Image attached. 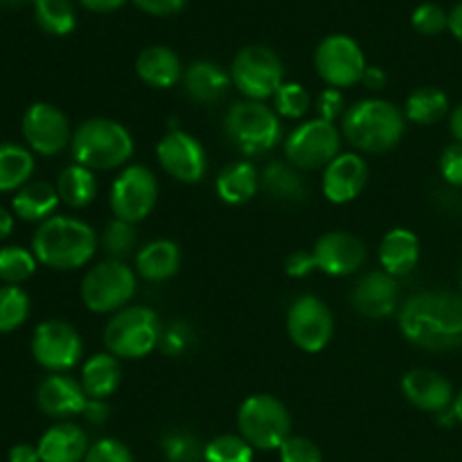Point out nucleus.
I'll use <instances>...</instances> for the list:
<instances>
[{
    "mask_svg": "<svg viewBox=\"0 0 462 462\" xmlns=\"http://www.w3.org/2000/svg\"><path fill=\"white\" fill-rule=\"evenodd\" d=\"M278 451L280 462H323V454L310 438L291 436Z\"/></svg>",
    "mask_w": 462,
    "mask_h": 462,
    "instance_id": "43",
    "label": "nucleus"
},
{
    "mask_svg": "<svg viewBox=\"0 0 462 462\" xmlns=\"http://www.w3.org/2000/svg\"><path fill=\"white\" fill-rule=\"evenodd\" d=\"M449 30H451V34H454L456 39H458L462 43V3H458L454 9H451Z\"/></svg>",
    "mask_w": 462,
    "mask_h": 462,
    "instance_id": "53",
    "label": "nucleus"
},
{
    "mask_svg": "<svg viewBox=\"0 0 462 462\" xmlns=\"http://www.w3.org/2000/svg\"><path fill=\"white\" fill-rule=\"evenodd\" d=\"M104 251L111 255V260H122L129 253H134L135 244H138V235H135L134 224L122 219L108 221L106 228H104L102 237H99Z\"/></svg>",
    "mask_w": 462,
    "mask_h": 462,
    "instance_id": "37",
    "label": "nucleus"
},
{
    "mask_svg": "<svg viewBox=\"0 0 462 462\" xmlns=\"http://www.w3.org/2000/svg\"><path fill=\"white\" fill-rule=\"evenodd\" d=\"M54 188H57L61 203H66L70 208H86L97 197V179H95L93 170H88L84 165H77V162L68 165L59 174Z\"/></svg>",
    "mask_w": 462,
    "mask_h": 462,
    "instance_id": "31",
    "label": "nucleus"
},
{
    "mask_svg": "<svg viewBox=\"0 0 462 462\" xmlns=\"http://www.w3.org/2000/svg\"><path fill=\"white\" fill-rule=\"evenodd\" d=\"M32 355L41 368L50 373H66L79 364L84 355V343L79 332L66 320H45L34 329Z\"/></svg>",
    "mask_w": 462,
    "mask_h": 462,
    "instance_id": "13",
    "label": "nucleus"
},
{
    "mask_svg": "<svg viewBox=\"0 0 462 462\" xmlns=\"http://www.w3.org/2000/svg\"><path fill=\"white\" fill-rule=\"evenodd\" d=\"M460 280H462V269H460Z\"/></svg>",
    "mask_w": 462,
    "mask_h": 462,
    "instance_id": "58",
    "label": "nucleus"
},
{
    "mask_svg": "<svg viewBox=\"0 0 462 462\" xmlns=\"http://www.w3.org/2000/svg\"><path fill=\"white\" fill-rule=\"evenodd\" d=\"M316 72L329 88H347L364 79L365 57L355 39L346 34H332L320 41L314 54Z\"/></svg>",
    "mask_w": 462,
    "mask_h": 462,
    "instance_id": "12",
    "label": "nucleus"
},
{
    "mask_svg": "<svg viewBox=\"0 0 462 462\" xmlns=\"http://www.w3.org/2000/svg\"><path fill=\"white\" fill-rule=\"evenodd\" d=\"M36 404L50 418H72L84 413L88 395L81 382L63 373H52L41 382L36 391Z\"/></svg>",
    "mask_w": 462,
    "mask_h": 462,
    "instance_id": "21",
    "label": "nucleus"
},
{
    "mask_svg": "<svg viewBox=\"0 0 462 462\" xmlns=\"http://www.w3.org/2000/svg\"><path fill=\"white\" fill-rule=\"evenodd\" d=\"M125 3L126 0H81V5H84L86 9H90V12H97V14L116 12V9H120Z\"/></svg>",
    "mask_w": 462,
    "mask_h": 462,
    "instance_id": "52",
    "label": "nucleus"
},
{
    "mask_svg": "<svg viewBox=\"0 0 462 462\" xmlns=\"http://www.w3.org/2000/svg\"><path fill=\"white\" fill-rule=\"evenodd\" d=\"M86 418V422L88 424H104L108 420V404L106 400H90L88 397V404H86L84 413H81Z\"/></svg>",
    "mask_w": 462,
    "mask_h": 462,
    "instance_id": "49",
    "label": "nucleus"
},
{
    "mask_svg": "<svg viewBox=\"0 0 462 462\" xmlns=\"http://www.w3.org/2000/svg\"><path fill=\"white\" fill-rule=\"evenodd\" d=\"M217 194L228 206H244L251 201L260 189V171L246 161H237L226 165L217 176Z\"/></svg>",
    "mask_w": 462,
    "mask_h": 462,
    "instance_id": "27",
    "label": "nucleus"
},
{
    "mask_svg": "<svg viewBox=\"0 0 462 462\" xmlns=\"http://www.w3.org/2000/svg\"><path fill=\"white\" fill-rule=\"evenodd\" d=\"M143 12L153 14V16H170V14L180 12L188 0H134Z\"/></svg>",
    "mask_w": 462,
    "mask_h": 462,
    "instance_id": "48",
    "label": "nucleus"
},
{
    "mask_svg": "<svg viewBox=\"0 0 462 462\" xmlns=\"http://www.w3.org/2000/svg\"><path fill=\"white\" fill-rule=\"evenodd\" d=\"M180 269V248L171 239H153L135 255V271L149 282H162Z\"/></svg>",
    "mask_w": 462,
    "mask_h": 462,
    "instance_id": "26",
    "label": "nucleus"
},
{
    "mask_svg": "<svg viewBox=\"0 0 462 462\" xmlns=\"http://www.w3.org/2000/svg\"><path fill=\"white\" fill-rule=\"evenodd\" d=\"M162 325L153 310L143 305L116 311L104 329V346L117 359H143L161 346Z\"/></svg>",
    "mask_w": 462,
    "mask_h": 462,
    "instance_id": "5",
    "label": "nucleus"
},
{
    "mask_svg": "<svg viewBox=\"0 0 462 462\" xmlns=\"http://www.w3.org/2000/svg\"><path fill=\"white\" fill-rule=\"evenodd\" d=\"M449 126H451V134H454V138L462 144V104L458 108H456L454 113H451Z\"/></svg>",
    "mask_w": 462,
    "mask_h": 462,
    "instance_id": "55",
    "label": "nucleus"
},
{
    "mask_svg": "<svg viewBox=\"0 0 462 462\" xmlns=\"http://www.w3.org/2000/svg\"><path fill=\"white\" fill-rule=\"evenodd\" d=\"M84 462H135V460L125 442L116 440V438H104V440H97L95 445H90Z\"/></svg>",
    "mask_w": 462,
    "mask_h": 462,
    "instance_id": "42",
    "label": "nucleus"
},
{
    "mask_svg": "<svg viewBox=\"0 0 462 462\" xmlns=\"http://www.w3.org/2000/svg\"><path fill=\"white\" fill-rule=\"evenodd\" d=\"M23 138L30 152L41 156H57L72 143L68 117L48 102H36L23 113Z\"/></svg>",
    "mask_w": 462,
    "mask_h": 462,
    "instance_id": "15",
    "label": "nucleus"
},
{
    "mask_svg": "<svg viewBox=\"0 0 462 462\" xmlns=\"http://www.w3.org/2000/svg\"><path fill=\"white\" fill-rule=\"evenodd\" d=\"M420 260V239L409 228H393L379 244L382 269L393 278H404Z\"/></svg>",
    "mask_w": 462,
    "mask_h": 462,
    "instance_id": "24",
    "label": "nucleus"
},
{
    "mask_svg": "<svg viewBox=\"0 0 462 462\" xmlns=\"http://www.w3.org/2000/svg\"><path fill=\"white\" fill-rule=\"evenodd\" d=\"M97 251V235L86 221L75 217H50L39 224L32 237V253L39 264L57 271L84 266Z\"/></svg>",
    "mask_w": 462,
    "mask_h": 462,
    "instance_id": "2",
    "label": "nucleus"
},
{
    "mask_svg": "<svg viewBox=\"0 0 462 462\" xmlns=\"http://www.w3.org/2000/svg\"><path fill=\"white\" fill-rule=\"evenodd\" d=\"M34 16L41 30L54 36L70 34L77 23L70 0H34Z\"/></svg>",
    "mask_w": 462,
    "mask_h": 462,
    "instance_id": "34",
    "label": "nucleus"
},
{
    "mask_svg": "<svg viewBox=\"0 0 462 462\" xmlns=\"http://www.w3.org/2000/svg\"><path fill=\"white\" fill-rule=\"evenodd\" d=\"M7 460L9 462H41L39 449H36V447H32V445H27V442L14 445L12 449H9Z\"/></svg>",
    "mask_w": 462,
    "mask_h": 462,
    "instance_id": "50",
    "label": "nucleus"
},
{
    "mask_svg": "<svg viewBox=\"0 0 462 462\" xmlns=\"http://www.w3.org/2000/svg\"><path fill=\"white\" fill-rule=\"evenodd\" d=\"M189 341H192V332L185 323H174L171 328L162 329L161 337V352L167 356H179L188 350Z\"/></svg>",
    "mask_w": 462,
    "mask_h": 462,
    "instance_id": "44",
    "label": "nucleus"
},
{
    "mask_svg": "<svg viewBox=\"0 0 462 462\" xmlns=\"http://www.w3.org/2000/svg\"><path fill=\"white\" fill-rule=\"evenodd\" d=\"M72 158L88 170H116L134 156V138L125 125L108 117H90L72 131Z\"/></svg>",
    "mask_w": 462,
    "mask_h": 462,
    "instance_id": "4",
    "label": "nucleus"
},
{
    "mask_svg": "<svg viewBox=\"0 0 462 462\" xmlns=\"http://www.w3.org/2000/svg\"><path fill=\"white\" fill-rule=\"evenodd\" d=\"M260 189L282 203H300L307 199V185L291 162L273 161L262 170Z\"/></svg>",
    "mask_w": 462,
    "mask_h": 462,
    "instance_id": "30",
    "label": "nucleus"
},
{
    "mask_svg": "<svg viewBox=\"0 0 462 462\" xmlns=\"http://www.w3.org/2000/svg\"><path fill=\"white\" fill-rule=\"evenodd\" d=\"M34 174V156L30 149L14 143L0 144V192H18Z\"/></svg>",
    "mask_w": 462,
    "mask_h": 462,
    "instance_id": "32",
    "label": "nucleus"
},
{
    "mask_svg": "<svg viewBox=\"0 0 462 462\" xmlns=\"http://www.w3.org/2000/svg\"><path fill=\"white\" fill-rule=\"evenodd\" d=\"M158 201V179L149 167L129 165L111 185V210L116 219L138 224L147 219Z\"/></svg>",
    "mask_w": 462,
    "mask_h": 462,
    "instance_id": "11",
    "label": "nucleus"
},
{
    "mask_svg": "<svg viewBox=\"0 0 462 462\" xmlns=\"http://www.w3.org/2000/svg\"><path fill=\"white\" fill-rule=\"evenodd\" d=\"M316 111H319L320 120L337 122L338 117L346 116V97L338 88H328L319 95L316 102Z\"/></svg>",
    "mask_w": 462,
    "mask_h": 462,
    "instance_id": "45",
    "label": "nucleus"
},
{
    "mask_svg": "<svg viewBox=\"0 0 462 462\" xmlns=\"http://www.w3.org/2000/svg\"><path fill=\"white\" fill-rule=\"evenodd\" d=\"M284 271H287V275H291V278H307L310 273H314L316 262L311 251H293L291 255L287 257V262H284Z\"/></svg>",
    "mask_w": 462,
    "mask_h": 462,
    "instance_id": "47",
    "label": "nucleus"
},
{
    "mask_svg": "<svg viewBox=\"0 0 462 462\" xmlns=\"http://www.w3.org/2000/svg\"><path fill=\"white\" fill-rule=\"evenodd\" d=\"M287 332L302 352L325 350L332 341L334 316L329 307L316 296H300L287 311Z\"/></svg>",
    "mask_w": 462,
    "mask_h": 462,
    "instance_id": "14",
    "label": "nucleus"
},
{
    "mask_svg": "<svg viewBox=\"0 0 462 462\" xmlns=\"http://www.w3.org/2000/svg\"><path fill=\"white\" fill-rule=\"evenodd\" d=\"M386 81H388L386 70H382V68H377V66H368L365 68L361 84L370 90H382L383 86H386Z\"/></svg>",
    "mask_w": 462,
    "mask_h": 462,
    "instance_id": "51",
    "label": "nucleus"
},
{
    "mask_svg": "<svg viewBox=\"0 0 462 462\" xmlns=\"http://www.w3.org/2000/svg\"><path fill=\"white\" fill-rule=\"evenodd\" d=\"M135 72L152 88H171L179 84V79H183L185 70L174 50L167 45H152L138 54Z\"/></svg>",
    "mask_w": 462,
    "mask_h": 462,
    "instance_id": "23",
    "label": "nucleus"
},
{
    "mask_svg": "<svg viewBox=\"0 0 462 462\" xmlns=\"http://www.w3.org/2000/svg\"><path fill=\"white\" fill-rule=\"evenodd\" d=\"M122 383V365L111 352L90 356L81 370V386L90 400H108Z\"/></svg>",
    "mask_w": 462,
    "mask_h": 462,
    "instance_id": "28",
    "label": "nucleus"
},
{
    "mask_svg": "<svg viewBox=\"0 0 462 462\" xmlns=\"http://www.w3.org/2000/svg\"><path fill=\"white\" fill-rule=\"evenodd\" d=\"M203 460L206 462H253V447L244 440L242 436H226L215 438L208 442L203 449Z\"/></svg>",
    "mask_w": 462,
    "mask_h": 462,
    "instance_id": "38",
    "label": "nucleus"
},
{
    "mask_svg": "<svg viewBox=\"0 0 462 462\" xmlns=\"http://www.w3.org/2000/svg\"><path fill=\"white\" fill-rule=\"evenodd\" d=\"M162 454L170 462H206L203 460V449L194 436L185 431H171L162 436L161 440Z\"/></svg>",
    "mask_w": 462,
    "mask_h": 462,
    "instance_id": "39",
    "label": "nucleus"
},
{
    "mask_svg": "<svg viewBox=\"0 0 462 462\" xmlns=\"http://www.w3.org/2000/svg\"><path fill=\"white\" fill-rule=\"evenodd\" d=\"M59 203H61V199H59L54 185L45 183V180H30L12 199V210L23 221H39V224H43L50 217H54L52 212L57 210Z\"/></svg>",
    "mask_w": 462,
    "mask_h": 462,
    "instance_id": "29",
    "label": "nucleus"
},
{
    "mask_svg": "<svg viewBox=\"0 0 462 462\" xmlns=\"http://www.w3.org/2000/svg\"><path fill=\"white\" fill-rule=\"evenodd\" d=\"M36 449H39L41 462H84L90 447L84 429L61 422L50 427L41 436Z\"/></svg>",
    "mask_w": 462,
    "mask_h": 462,
    "instance_id": "22",
    "label": "nucleus"
},
{
    "mask_svg": "<svg viewBox=\"0 0 462 462\" xmlns=\"http://www.w3.org/2000/svg\"><path fill=\"white\" fill-rule=\"evenodd\" d=\"M230 79L239 93L253 102H264L273 97L284 84V68L278 54L266 45H248L239 50L233 61Z\"/></svg>",
    "mask_w": 462,
    "mask_h": 462,
    "instance_id": "9",
    "label": "nucleus"
},
{
    "mask_svg": "<svg viewBox=\"0 0 462 462\" xmlns=\"http://www.w3.org/2000/svg\"><path fill=\"white\" fill-rule=\"evenodd\" d=\"M404 129V113L386 99H361L343 116V135L359 152H391L400 144Z\"/></svg>",
    "mask_w": 462,
    "mask_h": 462,
    "instance_id": "3",
    "label": "nucleus"
},
{
    "mask_svg": "<svg viewBox=\"0 0 462 462\" xmlns=\"http://www.w3.org/2000/svg\"><path fill=\"white\" fill-rule=\"evenodd\" d=\"M411 23H413V27L420 34L436 36L449 27V14H447L440 5L424 3L415 9L413 16H411Z\"/></svg>",
    "mask_w": 462,
    "mask_h": 462,
    "instance_id": "41",
    "label": "nucleus"
},
{
    "mask_svg": "<svg viewBox=\"0 0 462 462\" xmlns=\"http://www.w3.org/2000/svg\"><path fill=\"white\" fill-rule=\"evenodd\" d=\"M237 427L253 449H280L291 438V415L278 397L253 395L239 406Z\"/></svg>",
    "mask_w": 462,
    "mask_h": 462,
    "instance_id": "7",
    "label": "nucleus"
},
{
    "mask_svg": "<svg viewBox=\"0 0 462 462\" xmlns=\"http://www.w3.org/2000/svg\"><path fill=\"white\" fill-rule=\"evenodd\" d=\"M156 156L162 170L180 183H199L208 171L206 149L188 131H170L158 143Z\"/></svg>",
    "mask_w": 462,
    "mask_h": 462,
    "instance_id": "16",
    "label": "nucleus"
},
{
    "mask_svg": "<svg viewBox=\"0 0 462 462\" xmlns=\"http://www.w3.org/2000/svg\"><path fill=\"white\" fill-rule=\"evenodd\" d=\"M230 75L221 66L212 61H194L188 70L183 72L185 93L192 102L199 104H215L228 93Z\"/></svg>",
    "mask_w": 462,
    "mask_h": 462,
    "instance_id": "25",
    "label": "nucleus"
},
{
    "mask_svg": "<svg viewBox=\"0 0 462 462\" xmlns=\"http://www.w3.org/2000/svg\"><path fill=\"white\" fill-rule=\"evenodd\" d=\"M440 171L442 179L449 185L462 188V144H449L440 156Z\"/></svg>",
    "mask_w": 462,
    "mask_h": 462,
    "instance_id": "46",
    "label": "nucleus"
},
{
    "mask_svg": "<svg viewBox=\"0 0 462 462\" xmlns=\"http://www.w3.org/2000/svg\"><path fill=\"white\" fill-rule=\"evenodd\" d=\"M138 280L122 260L99 262L81 280V300L95 314H116L135 296Z\"/></svg>",
    "mask_w": 462,
    "mask_h": 462,
    "instance_id": "8",
    "label": "nucleus"
},
{
    "mask_svg": "<svg viewBox=\"0 0 462 462\" xmlns=\"http://www.w3.org/2000/svg\"><path fill=\"white\" fill-rule=\"evenodd\" d=\"M451 411H454V415H456V422L462 424V391L454 397V404H451Z\"/></svg>",
    "mask_w": 462,
    "mask_h": 462,
    "instance_id": "56",
    "label": "nucleus"
},
{
    "mask_svg": "<svg viewBox=\"0 0 462 462\" xmlns=\"http://www.w3.org/2000/svg\"><path fill=\"white\" fill-rule=\"evenodd\" d=\"M397 296V278L386 271H370L352 289V307L365 319H388L395 311Z\"/></svg>",
    "mask_w": 462,
    "mask_h": 462,
    "instance_id": "20",
    "label": "nucleus"
},
{
    "mask_svg": "<svg viewBox=\"0 0 462 462\" xmlns=\"http://www.w3.org/2000/svg\"><path fill=\"white\" fill-rule=\"evenodd\" d=\"M311 255H314L316 271L341 278V275H352L364 266L365 244L356 235L332 230L316 239Z\"/></svg>",
    "mask_w": 462,
    "mask_h": 462,
    "instance_id": "17",
    "label": "nucleus"
},
{
    "mask_svg": "<svg viewBox=\"0 0 462 462\" xmlns=\"http://www.w3.org/2000/svg\"><path fill=\"white\" fill-rule=\"evenodd\" d=\"M402 393L415 409L427 413H445L451 409L456 397L449 379L429 368L409 370L402 379Z\"/></svg>",
    "mask_w": 462,
    "mask_h": 462,
    "instance_id": "19",
    "label": "nucleus"
},
{
    "mask_svg": "<svg viewBox=\"0 0 462 462\" xmlns=\"http://www.w3.org/2000/svg\"><path fill=\"white\" fill-rule=\"evenodd\" d=\"M273 99L275 111L282 117L298 120V117H302L310 111V93L298 81H284L278 88V93L273 95Z\"/></svg>",
    "mask_w": 462,
    "mask_h": 462,
    "instance_id": "40",
    "label": "nucleus"
},
{
    "mask_svg": "<svg viewBox=\"0 0 462 462\" xmlns=\"http://www.w3.org/2000/svg\"><path fill=\"white\" fill-rule=\"evenodd\" d=\"M36 255L23 246H5L0 248V280L5 284H21L34 275Z\"/></svg>",
    "mask_w": 462,
    "mask_h": 462,
    "instance_id": "36",
    "label": "nucleus"
},
{
    "mask_svg": "<svg viewBox=\"0 0 462 462\" xmlns=\"http://www.w3.org/2000/svg\"><path fill=\"white\" fill-rule=\"evenodd\" d=\"M224 129L230 143L246 156H262L282 138L278 113L264 102H253V99H244L230 108Z\"/></svg>",
    "mask_w": 462,
    "mask_h": 462,
    "instance_id": "6",
    "label": "nucleus"
},
{
    "mask_svg": "<svg viewBox=\"0 0 462 462\" xmlns=\"http://www.w3.org/2000/svg\"><path fill=\"white\" fill-rule=\"evenodd\" d=\"M365 183H368V165L364 158L355 152L338 153L323 174V194L328 201L343 206L350 203L364 192Z\"/></svg>",
    "mask_w": 462,
    "mask_h": 462,
    "instance_id": "18",
    "label": "nucleus"
},
{
    "mask_svg": "<svg viewBox=\"0 0 462 462\" xmlns=\"http://www.w3.org/2000/svg\"><path fill=\"white\" fill-rule=\"evenodd\" d=\"M449 111V97L442 93L436 86H422V88L413 90L406 99L404 117L415 122V125H436Z\"/></svg>",
    "mask_w": 462,
    "mask_h": 462,
    "instance_id": "33",
    "label": "nucleus"
},
{
    "mask_svg": "<svg viewBox=\"0 0 462 462\" xmlns=\"http://www.w3.org/2000/svg\"><path fill=\"white\" fill-rule=\"evenodd\" d=\"M402 334L413 346L449 350L462 346V296L449 291H422L402 305Z\"/></svg>",
    "mask_w": 462,
    "mask_h": 462,
    "instance_id": "1",
    "label": "nucleus"
},
{
    "mask_svg": "<svg viewBox=\"0 0 462 462\" xmlns=\"http://www.w3.org/2000/svg\"><path fill=\"white\" fill-rule=\"evenodd\" d=\"M14 230V215L5 208H0V239L9 237Z\"/></svg>",
    "mask_w": 462,
    "mask_h": 462,
    "instance_id": "54",
    "label": "nucleus"
},
{
    "mask_svg": "<svg viewBox=\"0 0 462 462\" xmlns=\"http://www.w3.org/2000/svg\"><path fill=\"white\" fill-rule=\"evenodd\" d=\"M287 161L298 170H319L328 167L341 153V134L337 125L328 120H316L298 125L284 143Z\"/></svg>",
    "mask_w": 462,
    "mask_h": 462,
    "instance_id": "10",
    "label": "nucleus"
},
{
    "mask_svg": "<svg viewBox=\"0 0 462 462\" xmlns=\"http://www.w3.org/2000/svg\"><path fill=\"white\" fill-rule=\"evenodd\" d=\"M25 3H34V0H0V5H9V7H16V5H25Z\"/></svg>",
    "mask_w": 462,
    "mask_h": 462,
    "instance_id": "57",
    "label": "nucleus"
},
{
    "mask_svg": "<svg viewBox=\"0 0 462 462\" xmlns=\"http://www.w3.org/2000/svg\"><path fill=\"white\" fill-rule=\"evenodd\" d=\"M30 316V296L16 284L0 287V334L21 328Z\"/></svg>",
    "mask_w": 462,
    "mask_h": 462,
    "instance_id": "35",
    "label": "nucleus"
}]
</instances>
